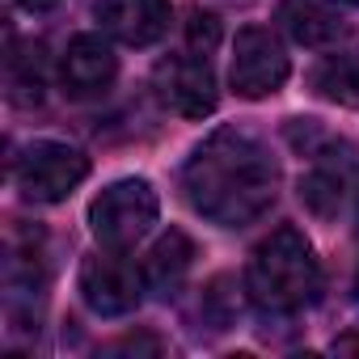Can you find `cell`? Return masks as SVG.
I'll list each match as a JSON object with an SVG mask.
<instances>
[{
    "label": "cell",
    "mask_w": 359,
    "mask_h": 359,
    "mask_svg": "<svg viewBox=\"0 0 359 359\" xmlns=\"http://www.w3.org/2000/svg\"><path fill=\"white\" fill-rule=\"evenodd\" d=\"M85 177H89V156L60 140H34L13 165V182L30 203H64Z\"/></svg>",
    "instance_id": "cell-4"
},
{
    "label": "cell",
    "mask_w": 359,
    "mask_h": 359,
    "mask_svg": "<svg viewBox=\"0 0 359 359\" xmlns=\"http://www.w3.org/2000/svg\"><path fill=\"white\" fill-rule=\"evenodd\" d=\"M22 9H30V13H47V9H55L60 0H18Z\"/></svg>",
    "instance_id": "cell-17"
},
{
    "label": "cell",
    "mask_w": 359,
    "mask_h": 359,
    "mask_svg": "<svg viewBox=\"0 0 359 359\" xmlns=\"http://www.w3.org/2000/svg\"><path fill=\"white\" fill-rule=\"evenodd\" d=\"M5 89L13 106H39L43 89H47V51L43 43H26L13 47L5 60Z\"/></svg>",
    "instance_id": "cell-12"
},
{
    "label": "cell",
    "mask_w": 359,
    "mask_h": 359,
    "mask_svg": "<svg viewBox=\"0 0 359 359\" xmlns=\"http://www.w3.org/2000/svg\"><path fill=\"white\" fill-rule=\"evenodd\" d=\"M106 351H110V355H161V351H165V342H161L156 334H127V338L110 342Z\"/></svg>",
    "instance_id": "cell-15"
},
{
    "label": "cell",
    "mask_w": 359,
    "mask_h": 359,
    "mask_svg": "<svg viewBox=\"0 0 359 359\" xmlns=\"http://www.w3.org/2000/svg\"><path fill=\"white\" fill-rule=\"evenodd\" d=\"M187 39H191V51H199V55H208L216 43H220V22L212 18V13H191V26H187Z\"/></svg>",
    "instance_id": "cell-14"
},
{
    "label": "cell",
    "mask_w": 359,
    "mask_h": 359,
    "mask_svg": "<svg viewBox=\"0 0 359 359\" xmlns=\"http://www.w3.org/2000/svg\"><path fill=\"white\" fill-rule=\"evenodd\" d=\"M245 292L262 313H300L321 292V266L300 229H275L250 258Z\"/></svg>",
    "instance_id": "cell-2"
},
{
    "label": "cell",
    "mask_w": 359,
    "mask_h": 359,
    "mask_svg": "<svg viewBox=\"0 0 359 359\" xmlns=\"http://www.w3.org/2000/svg\"><path fill=\"white\" fill-rule=\"evenodd\" d=\"M156 216H161V199L144 177H118L89 203V229L106 250H131L135 241H144Z\"/></svg>",
    "instance_id": "cell-3"
},
{
    "label": "cell",
    "mask_w": 359,
    "mask_h": 359,
    "mask_svg": "<svg viewBox=\"0 0 359 359\" xmlns=\"http://www.w3.org/2000/svg\"><path fill=\"white\" fill-rule=\"evenodd\" d=\"M93 18L102 34H110L114 43L152 47L156 39H165L173 9H169V0H97Z\"/></svg>",
    "instance_id": "cell-9"
},
{
    "label": "cell",
    "mask_w": 359,
    "mask_h": 359,
    "mask_svg": "<svg viewBox=\"0 0 359 359\" xmlns=\"http://www.w3.org/2000/svg\"><path fill=\"white\" fill-rule=\"evenodd\" d=\"M152 89H156V102L165 110H173L177 118H208L220 102L216 93V72L208 64V55L199 51H182V55H169L156 64L152 72Z\"/></svg>",
    "instance_id": "cell-7"
},
{
    "label": "cell",
    "mask_w": 359,
    "mask_h": 359,
    "mask_svg": "<svg viewBox=\"0 0 359 359\" xmlns=\"http://www.w3.org/2000/svg\"><path fill=\"white\" fill-rule=\"evenodd\" d=\"M182 191L203 220L220 229H245L271 212L279 195V165L258 135L241 127H220L191 152L182 169Z\"/></svg>",
    "instance_id": "cell-1"
},
{
    "label": "cell",
    "mask_w": 359,
    "mask_h": 359,
    "mask_svg": "<svg viewBox=\"0 0 359 359\" xmlns=\"http://www.w3.org/2000/svg\"><path fill=\"white\" fill-rule=\"evenodd\" d=\"M355 287H359V283H355Z\"/></svg>",
    "instance_id": "cell-19"
},
{
    "label": "cell",
    "mask_w": 359,
    "mask_h": 359,
    "mask_svg": "<svg viewBox=\"0 0 359 359\" xmlns=\"http://www.w3.org/2000/svg\"><path fill=\"white\" fill-rule=\"evenodd\" d=\"M351 5H359V0H351Z\"/></svg>",
    "instance_id": "cell-18"
},
{
    "label": "cell",
    "mask_w": 359,
    "mask_h": 359,
    "mask_svg": "<svg viewBox=\"0 0 359 359\" xmlns=\"http://www.w3.org/2000/svg\"><path fill=\"white\" fill-rule=\"evenodd\" d=\"M287 76H292V60H287L279 34L266 26H245L233 43V68H229L233 93L245 102H258V97L279 93L287 85Z\"/></svg>",
    "instance_id": "cell-6"
},
{
    "label": "cell",
    "mask_w": 359,
    "mask_h": 359,
    "mask_svg": "<svg viewBox=\"0 0 359 359\" xmlns=\"http://www.w3.org/2000/svg\"><path fill=\"white\" fill-rule=\"evenodd\" d=\"M279 22H283V30L300 47H330L346 30L338 9L321 5V0H283V5H279Z\"/></svg>",
    "instance_id": "cell-11"
},
{
    "label": "cell",
    "mask_w": 359,
    "mask_h": 359,
    "mask_svg": "<svg viewBox=\"0 0 359 359\" xmlns=\"http://www.w3.org/2000/svg\"><path fill=\"white\" fill-rule=\"evenodd\" d=\"M81 300L97 313V317H127L140 309L144 300V266H135L127 258V250H97L81 262Z\"/></svg>",
    "instance_id": "cell-5"
},
{
    "label": "cell",
    "mask_w": 359,
    "mask_h": 359,
    "mask_svg": "<svg viewBox=\"0 0 359 359\" xmlns=\"http://www.w3.org/2000/svg\"><path fill=\"white\" fill-rule=\"evenodd\" d=\"M313 93L338 106H359V60L330 55L313 68Z\"/></svg>",
    "instance_id": "cell-13"
},
{
    "label": "cell",
    "mask_w": 359,
    "mask_h": 359,
    "mask_svg": "<svg viewBox=\"0 0 359 359\" xmlns=\"http://www.w3.org/2000/svg\"><path fill=\"white\" fill-rule=\"evenodd\" d=\"M191 266H195V241H191L182 229H169V233L156 237V245L148 250V258H144V279H148L152 292L173 296L177 287L187 283Z\"/></svg>",
    "instance_id": "cell-10"
},
{
    "label": "cell",
    "mask_w": 359,
    "mask_h": 359,
    "mask_svg": "<svg viewBox=\"0 0 359 359\" xmlns=\"http://www.w3.org/2000/svg\"><path fill=\"white\" fill-rule=\"evenodd\" d=\"M334 351H338V355H359V330H351V334L334 338Z\"/></svg>",
    "instance_id": "cell-16"
},
{
    "label": "cell",
    "mask_w": 359,
    "mask_h": 359,
    "mask_svg": "<svg viewBox=\"0 0 359 359\" xmlns=\"http://www.w3.org/2000/svg\"><path fill=\"white\" fill-rule=\"evenodd\" d=\"M118 55L102 34H76L60 55V85L68 97H97L114 85Z\"/></svg>",
    "instance_id": "cell-8"
}]
</instances>
